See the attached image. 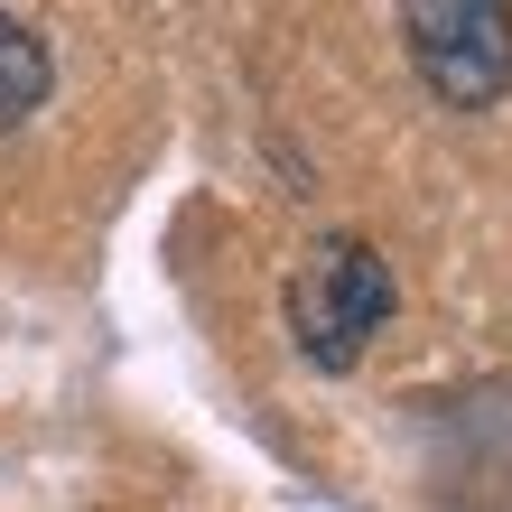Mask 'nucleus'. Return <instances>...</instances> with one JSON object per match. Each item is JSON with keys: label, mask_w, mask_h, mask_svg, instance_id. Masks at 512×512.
I'll return each instance as SVG.
<instances>
[{"label": "nucleus", "mask_w": 512, "mask_h": 512, "mask_svg": "<svg viewBox=\"0 0 512 512\" xmlns=\"http://www.w3.org/2000/svg\"><path fill=\"white\" fill-rule=\"evenodd\" d=\"M47 84H56V66H47L38 28H19L10 10H0V131H10V122H28V112L47 103Z\"/></svg>", "instance_id": "obj_3"}, {"label": "nucleus", "mask_w": 512, "mask_h": 512, "mask_svg": "<svg viewBox=\"0 0 512 512\" xmlns=\"http://www.w3.org/2000/svg\"><path fill=\"white\" fill-rule=\"evenodd\" d=\"M391 308H401V280H391V261L373 243H354V233L317 243L308 270L289 280V336H298V354H308L317 373H345L391 326Z\"/></svg>", "instance_id": "obj_1"}, {"label": "nucleus", "mask_w": 512, "mask_h": 512, "mask_svg": "<svg viewBox=\"0 0 512 512\" xmlns=\"http://www.w3.org/2000/svg\"><path fill=\"white\" fill-rule=\"evenodd\" d=\"M410 66L438 103L485 112L512 84V0H401Z\"/></svg>", "instance_id": "obj_2"}]
</instances>
